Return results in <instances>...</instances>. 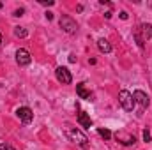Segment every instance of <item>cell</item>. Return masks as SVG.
<instances>
[{
  "label": "cell",
  "mask_w": 152,
  "mask_h": 150,
  "mask_svg": "<svg viewBox=\"0 0 152 150\" xmlns=\"http://www.w3.org/2000/svg\"><path fill=\"white\" fill-rule=\"evenodd\" d=\"M151 37H152V25L151 23H142L134 30V39H136V42H138L140 48H143L145 41H149Z\"/></svg>",
  "instance_id": "obj_1"
},
{
  "label": "cell",
  "mask_w": 152,
  "mask_h": 150,
  "mask_svg": "<svg viewBox=\"0 0 152 150\" xmlns=\"http://www.w3.org/2000/svg\"><path fill=\"white\" fill-rule=\"evenodd\" d=\"M66 134H67V138H69L71 141H75L76 145H80L81 149H87V147H88V138H87L81 131H78L75 127H67V129H66Z\"/></svg>",
  "instance_id": "obj_2"
},
{
  "label": "cell",
  "mask_w": 152,
  "mask_h": 150,
  "mask_svg": "<svg viewBox=\"0 0 152 150\" xmlns=\"http://www.w3.org/2000/svg\"><path fill=\"white\" fill-rule=\"evenodd\" d=\"M118 103H120V106H122L126 111H133V110H134L133 94L127 92V90H120V92H118Z\"/></svg>",
  "instance_id": "obj_3"
},
{
  "label": "cell",
  "mask_w": 152,
  "mask_h": 150,
  "mask_svg": "<svg viewBox=\"0 0 152 150\" xmlns=\"http://www.w3.org/2000/svg\"><path fill=\"white\" fill-rule=\"evenodd\" d=\"M58 25H60V28H62L66 34H76V30H78V23H76L71 16H67V14L60 16Z\"/></svg>",
  "instance_id": "obj_4"
},
{
  "label": "cell",
  "mask_w": 152,
  "mask_h": 150,
  "mask_svg": "<svg viewBox=\"0 0 152 150\" xmlns=\"http://www.w3.org/2000/svg\"><path fill=\"white\" fill-rule=\"evenodd\" d=\"M133 99H134V104L140 106V111L147 110L149 104H151V99H149V95H147L143 90H134V92H133Z\"/></svg>",
  "instance_id": "obj_5"
},
{
  "label": "cell",
  "mask_w": 152,
  "mask_h": 150,
  "mask_svg": "<svg viewBox=\"0 0 152 150\" xmlns=\"http://www.w3.org/2000/svg\"><path fill=\"white\" fill-rule=\"evenodd\" d=\"M55 76H57V79L62 83V85H71V81H73V76L69 73V69L67 67H57V71H55Z\"/></svg>",
  "instance_id": "obj_6"
},
{
  "label": "cell",
  "mask_w": 152,
  "mask_h": 150,
  "mask_svg": "<svg viewBox=\"0 0 152 150\" xmlns=\"http://www.w3.org/2000/svg\"><path fill=\"white\" fill-rule=\"evenodd\" d=\"M16 115H18V118H20L23 124H30V122L34 120V113H32V110H30L28 106L18 108V110H16Z\"/></svg>",
  "instance_id": "obj_7"
},
{
  "label": "cell",
  "mask_w": 152,
  "mask_h": 150,
  "mask_svg": "<svg viewBox=\"0 0 152 150\" xmlns=\"http://www.w3.org/2000/svg\"><path fill=\"white\" fill-rule=\"evenodd\" d=\"M16 62H18V66H28V64L32 62V57H30L28 50L20 48V50L16 51Z\"/></svg>",
  "instance_id": "obj_8"
},
{
  "label": "cell",
  "mask_w": 152,
  "mask_h": 150,
  "mask_svg": "<svg viewBox=\"0 0 152 150\" xmlns=\"http://www.w3.org/2000/svg\"><path fill=\"white\" fill-rule=\"evenodd\" d=\"M115 138H117V141H120V143H122V145H126V147H129V145H134V143H136V138H134L133 134L126 133V131H118V133L115 134Z\"/></svg>",
  "instance_id": "obj_9"
},
{
  "label": "cell",
  "mask_w": 152,
  "mask_h": 150,
  "mask_svg": "<svg viewBox=\"0 0 152 150\" xmlns=\"http://www.w3.org/2000/svg\"><path fill=\"white\" fill-rule=\"evenodd\" d=\"M78 124L81 125V127H92V120H90V117L87 115L85 111H80L78 113Z\"/></svg>",
  "instance_id": "obj_10"
},
{
  "label": "cell",
  "mask_w": 152,
  "mask_h": 150,
  "mask_svg": "<svg viewBox=\"0 0 152 150\" xmlns=\"http://www.w3.org/2000/svg\"><path fill=\"white\" fill-rule=\"evenodd\" d=\"M76 92H78V95H80L81 99L90 101V97H92L90 90H87V88H85V83H78V85H76Z\"/></svg>",
  "instance_id": "obj_11"
},
{
  "label": "cell",
  "mask_w": 152,
  "mask_h": 150,
  "mask_svg": "<svg viewBox=\"0 0 152 150\" xmlns=\"http://www.w3.org/2000/svg\"><path fill=\"white\" fill-rule=\"evenodd\" d=\"M97 48H99L101 53H110V51H112V44H110L106 39H99V41H97Z\"/></svg>",
  "instance_id": "obj_12"
},
{
  "label": "cell",
  "mask_w": 152,
  "mask_h": 150,
  "mask_svg": "<svg viewBox=\"0 0 152 150\" xmlns=\"http://www.w3.org/2000/svg\"><path fill=\"white\" fill-rule=\"evenodd\" d=\"M14 36H16V37H27V36H28V32H27V28H25V27H14Z\"/></svg>",
  "instance_id": "obj_13"
},
{
  "label": "cell",
  "mask_w": 152,
  "mask_h": 150,
  "mask_svg": "<svg viewBox=\"0 0 152 150\" xmlns=\"http://www.w3.org/2000/svg\"><path fill=\"white\" fill-rule=\"evenodd\" d=\"M97 133H99V136L104 138V140H110V138H112V133H110L108 129H97Z\"/></svg>",
  "instance_id": "obj_14"
},
{
  "label": "cell",
  "mask_w": 152,
  "mask_h": 150,
  "mask_svg": "<svg viewBox=\"0 0 152 150\" xmlns=\"http://www.w3.org/2000/svg\"><path fill=\"white\" fill-rule=\"evenodd\" d=\"M23 12H25V9H23V7H20V9H16V11H14V14H12V16H18V18H20V16H23Z\"/></svg>",
  "instance_id": "obj_15"
},
{
  "label": "cell",
  "mask_w": 152,
  "mask_h": 150,
  "mask_svg": "<svg viewBox=\"0 0 152 150\" xmlns=\"http://www.w3.org/2000/svg\"><path fill=\"white\" fill-rule=\"evenodd\" d=\"M39 4H42V5H53L55 0H39Z\"/></svg>",
  "instance_id": "obj_16"
},
{
  "label": "cell",
  "mask_w": 152,
  "mask_h": 150,
  "mask_svg": "<svg viewBox=\"0 0 152 150\" xmlns=\"http://www.w3.org/2000/svg\"><path fill=\"white\" fill-rule=\"evenodd\" d=\"M143 140H145V141H147V143H149V141H151V133H149V131H147V129H145V131H143Z\"/></svg>",
  "instance_id": "obj_17"
},
{
  "label": "cell",
  "mask_w": 152,
  "mask_h": 150,
  "mask_svg": "<svg viewBox=\"0 0 152 150\" xmlns=\"http://www.w3.org/2000/svg\"><path fill=\"white\" fill-rule=\"evenodd\" d=\"M120 18H122V20H127V12L122 11V12H120Z\"/></svg>",
  "instance_id": "obj_18"
},
{
  "label": "cell",
  "mask_w": 152,
  "mask_h": 150,
  "mask_svg": "<svg viewBox=\"0 0 152 150\" xmlns=\"http://www.w3.org/2000/svg\"><path fill=\"white\" fill-rule=\"evenodd\" d=\"M46 18L48 20H53V12H46Z\"/></svg>",
  "instance_id": "obj_19"
},
{
  "label": "cell",
  "mask_w": 152,
  "mask_h": 150,
  "mask_svg": "<svg viewBox=\"0 0 152 150\" xmlns=\"http://www.w3.org/2000/svg\"><path fill=\"white\" fill-rule=\"evenodd\" d=\"M7 150H14V149H12V147H7Z\"/></svg>",
  "instance_id": "obj_20"
},
{
  "label": "cell",
  "mask_w": 152,
  "mask_h": 150,
  "mask_svg": "<svg viewBox=\"0 0 152 150\" xmlns=\"http://www.w3.org/2000/svg\"><path fill=\"white\" fill-rule=\"evenodd\" d=\"M0 44H2V34H0Z\"/></svg>",
  "instance_id": "obj_21"
}]
</instances>
